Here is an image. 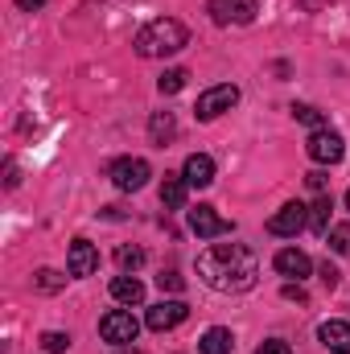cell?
I'll list each match as a JSON object with an SVG mask.
<instances>
[{"mask_svg": "<svg viewBox=\"0 0 350 354\" xmlns=\"http://www.w3.org/2000/svg\"><path fill=\"white\" fill-rule=\"evenodd\" d=\"M198 276L214 292H248L260 280V260L248 243H214L198 256Z\"/></svg>", "mask_w": 350, "mask_h": 354, "instance_id": "6da1fadb", "label": "cell"}, {"mask_svg": "<svg viewBox=\"0 0 350 354\" xmlns=\"http://www.w3.org/2000/svg\"><path fill=\"white\" fill-rule=\"evenodd\" d=\"M185 46H190V29L177 17H157L140 25V33L132 37V50L140 58H169V54H181Z\"/></svg>", "mask_w": 350, "mask_h": 354, "instance_id": "7a4b0ae2", "label": "cell"}, {"mask_svg": "<svg viewBox=\"0 0 350 354\" xmlns=\"http://www.w3.org/2000/svg\"><path fill=\"white\" fill-rule=\"evenodd\" d=\"M99 338L107 342V346H132L136 338H140V322L128 313V309H111V313H103L99 317Z\"/></svg>", "mask_w": 350, "mask_h": 354, "instance_id": "3957f363", "label": "cell"}, {"mask_svg": "<svg viewBox=\"0 0 350 354\" xmlns=\"http://www.w3.org/2000/svg\"><path fill=\"white\" fill-rule=\"evenodd\" d=\"M305 153H309V161H313V165H338V161L347 157V140H342V132H334V128L326 124V128L309 132Z\"/></svg>", "mask_w": 350, "mask_h": 354, "instance_id": "277c9868", "label": "cell"}, {"mask_svg": "<svg viewBox=\"0 0 350 354\" xmlns=\"http://www.w3.org/2000/svg\"><path fill=\"white\" fill-rule=\"evenodd\" d=\"M235 103H239V87H235V83H214V87H206L198 95L194 115H198L202 124H210V120H219L223 111H231Z\"/></svg>", "mask_w": 350, "mask_h": 354, "instance_id": "5b68a950", "label": "cell"}, {"mask_svg": "<svg viewBox=\"0 0 350 354\" xmlns=\"http://www.w3.org/2000/svg\"><path fill=\"white\" fill-rule=\"evenodd\" d=\"M107 177H111V185H116V189L136 194V189H145V185H149L153 169H149V161H145V157H120V161H111V165H107Z\"/></svg>", "mask_w": 350, "mask_h": 354, "instance_id": "8992f818", "label": "cell"}, {"mask_svg": "<svg viewBox=\"0 0 350 354\" xmlns=\"http://www.w3.org/2000/svg\"><path fill=\"white\" fill-rule=\"evenodd\" d=\"M305 227H309V206L305 202H284L268 218V235H276V239H297Z\"/></svg>", "mask_w": 350, "mask_h": 354, "instance_id": "52a82bcc", "label": "cell"}, {"mask_svg": "<svg viewBox=\"0 0 350 354\" xmlns=\"http://www.w3.org/2000/svg\"><path fill=\"white\" fill-rule=\"evenodd\" d=\"M206 12L214 25H252L260 12V0H206Z\"/></svg>", "mask_w": 350, "mask_h": 354, "instance_id": "ba28073f", "label": "cell"}, {"mask_svg": "<svg viewBox=\"0 0 350 354\" xmlns=\"http://www.w3.org/2000/svg\"><path fill=\"white\" fill-rule=\"evenodd\" d=\"M185 317H190V305H185L181 297H174V301H157V305L145 313V326H149L153 334H169V330H177Z\"/></svg>", "mask_w": 350, "mask_h": 354, "instance_id": "9c48e42d", "label": "cell"}, {"mask_svg": "<svg viewBox=\"0 0 350 354\" xmlns=\"http://www.w3.org/2000/svg\"><path fill=\"white\" fill-rule=\"evenodd\" d=\"M95 268H99V248L91 239H71V248H66L71 280H87V276H95Z\"/></svg>", "mask_w": 350, "mask_h": 354, "instance_id": "30bf717a", "label": "cell"}, {"mask_svg": "<svg viewBox=\"0 0 350 354\" xmlns=\"http://www.w3.org/2000/svg\"><path fill=\"white\" fill-rule=\"evenodd\" d=\"M190 231H194L198 239H219V235H231L235 227H231L214 206H194V210H190Z\"/></svg>", "mask_w": 350, "mask_h": 354, "instance_id": "8fae6325", "label": "cell"}, {"mask_svg": "<svg viewBox=\"0 0 350 354\" xmlns=\"http://www.w3.org/2000/svg\"><path fill=\"white\" fill-rule=\"evenodd\" d=\"M272 268H276L284 280H297V284H301V280L313 272V260H309L301 248H280V252H276V260H272Z\"/></svg>", "mask_w": 350, "mask_h": 354, "instance_id": "7c38bea8", "label": "cell"}, {"mask_svg": "<svg viewBox=\"0 0 350 354\" xmlns=\"http://www.w3.org/2000/svg\"><path fill=\"white\" fill-rule=\"evenodd\" d=\"M317 338H322V346L330 354H350V322H342V317L322 322L317 326Z\"/></svg>", "mask_w": 350, "mask_h": 354, "instance_id": "4fadbf2b", "label": "cell"}, {"mask_svg": "<svg viewBox=\"0 0 350 354\" xmlns=\"http://www.w3.org/2000/svg\"><path fill=\"white\" fill-rule=\"evenodd\" d=\"M181 177H185L194 189H206V185L214 181V161H210L206 153H190L185 165H181Z\"/></svg>", "mask_w": 350, "mask_h": 354, "instance_id": "5bb4252c", "label": "cell"}, {"mask_svg": "<svg viewBox=\"0 0 350 354\" xmlns=\"http://www.w3.org/2000/svg\"><path fill=\"white\" fill-rule=\"evenodd\" d=\"M111 297H116L120 305H128V309H132V305H140V301H145V280H140L136 272H124V276H116V280H111Z\"/></svg>", "mask_w": 350, "mask_h": 354, "instance_id": "9a60e30c", "label": "cell"}, {"mask_svg": "<svg viewBox=\"0 0 350 354\" xmlns=\"http://www.w3.org/2000/svg\"><path fill=\"white\" fill-rule=\"evenodd\" d=\"M231 351H235V334L227 326H210L198 338V354H231Z\"/></svg>", "mask_w": 350, "mask_h": 354, "instance_id": "2e32d148", "label": "cell"}, {"mask_svg": "<svg viewBox=\"0 0 350 354\" xmlns=\"http://www.w3.org/2000/svg\"><path fill=\"white\" fill-rule=\"evenodd\" d=\"M174 136H177V115L174 111H153L149 115V140L153 145H174Z\"/></svg>", "mask_w": 350, "mask_h": 354, "instance_id": "e0dca14e", "label": "cell"}, {"mask_svg": "<svg viewBox=\"0 0 350 354\" xmlns=\"http://www.w3.org/2000/svg\"><path fill=\"white\" fill-rule=\"evenodd\" d=\"M185 194H190V181L181 174H165V181H161V206L165 210H181L185 206Z\"/></svg>", "mask_w": 350, "mask_h": 354, "instance_id": "ac0fdd59", "label": "cell"}, {"mask_svg": "<svg viewBox=\"0 0 350 354\" xmlns=\"http://www.w3.org/2000/svg\"><path fill=\"white\" fill-rule=\"evenodd\" d=\"M330 210H334V198H330V194H317L313 206H309V231L330 235Z\"/></svg>", "mask_w": 350, "mask_h": 354, "instance_id": "d6986e66", "label": "cell"}, {"mask_svg": "<svg viewBox=\"0 0 350 354\" xmlns=\"http://www.w3.org/2000/svg\"><path fill=\"white\" fill-rule=\"evenodd\" d=\"M293 120L297 124H305L309 132H317V128H326L330 120H326V111H317L313 103H293Z\"/></svg>", "mask_w": 350, "mask_h": 354, "instance_id": "ffe728a7", "label": "cell"}, {"mask_svg": "<svg viewBox=\"0 0 350 354\" xmlns=\"http://www.w3.org/2000/svg\"><path fill=\"white\" fill-rule=\"evenodd\" d=\"M66 280H71V276H62V272H54V268H42V272L33 276V292H46V297H50V292H58Z\"/></svg>", "mask_w": 350, "mask_h": 354, "instance_id": "44dd1931", "label": "cell"}, {"mask_svg": "<svg viewBox=\"0 0 350 354\" xmlns=\"http://www.w3.org/2000/svg\"><path fill=\"white\" fill-rule=\"evenodd\" d=\"M185 79H190V71H181V66H169V71L157 79V91H161V95H177V91L185 87Z\"/></svg>", "mask_w": 350, "mask_h": 354, "instance_id": "7402d4cb", "label": "cell"}, {"mask_svg": "<svg viewBox=\"0 0 350 354\" xmlns=\"http://www.w3.org/2000/svg\"><path fill=\"white\" fill-rule=\"evenodd\" d=\"M42 351L46 354H66L71 351V334H62V330H46V334H42Z\"/></svg>", "mask_w": 350, "mask_h": 354, "instance_id": "603a6c76", "label": "cell"}, {"mask_svg": "<svg viewBox=\"0 0 350 354\" xmlns=\"http://www.w3.org/2000/svg\"><path fill=\"white\" fill-rule=\"evenodd\" d=\"M330 248L338 252V256H350V223H338V227H330Z\"/></svg>", "mask_w": 350, "mask_h": 354, "instance_id": "cb8c5ba5", "label": "cell"}, {"mask_svg": "<svg viewBox=\"0 0 350 354\" xmlns=\"http://www.w3.org/2000/svg\"><path fill=\"white\" fill-rule=\"evenodd\" d=\"M116 260H120L124 272H136V268L145 264V252H140V248H120V252H116Z\"/></svg>", "mask_w": 350, "mask_h": 354, "instance_id": "d4e9b609", "label": "cell"}, {"mask_svg": "<svg viewBox=\"0 0 350 354\" xmlns=\"http://www.w3.org/2000/svg\"><path fill=\"white\" fill-rule=\"evenodd\" d=\"M157 284H161L165 292H181V288H185V280L177 276L174 268H169V272H161V276H157Z\"/></svg>", "mask_w": 350, "mask_h": 354, "instance_id": "484cf974", "label": "cell"}, {"mask_svg": "<svg viewBox=\"0 0 350 354\" xmlns=\"http://www.w3.org/2000/svg\"><path fill=\"white\" fill-rule=\"evenodd\" d=\"M305 185H309L313 194H330V177L322 174V169H313V174L305 177Z\"/></svg>", "mask_w": 350, "mask_h": 354, "instance_id": "4316f807", "label": "cell"}, {"mask_svg": "<svg viewBox=\"0 0 350 354\" xmlns=\"http://www.w3.org/2000/svg\"><path fill=\"white\" fill-rule=\"evenodd\" d=\"M4 185H8V189H17V185H21V169H17V161H12V157L4 161Z\"/></svg>", "mask_w": 350, "mask_h": 354, "instance_id": "83f0119b", "label": "cell"}, {"mask_svg": "<svg viewBox=\"0 0 350 354\" xmlns=\"http://www.w3.org/2000/svg\"><path fill=\"white\" fill-rule=\"evenodd\" d=\"M256 354H293V346H288V342H280V338H268Z\"/></svg>", "mask_w": 350, "mask_h": 354, "instance_id": "f1b7e54d", "label": "cell"}, {"mask_svg": "<svg viewBox=\"0 0 350 354\" xmlns=\"http://www.w3.org/2000/svg\"><path fill=\"white\" fill-rule=\"evenodd\" d=\"M317 272H322V284H326V288H338V268L330 264V260L317 268Z\"/></svg>", "mask_w": 350, "mask_h": 354, "instance_id": "f546056e", "label": "cell"}, {"mask_svg": "<svg viewBox=\"0 0 350 354\" xmlns=\"http://www.w3.org/2000/svg\"><path fill=\"white\" fill-rule=\"evenodd\" d=\"M280 297H284V301H305V288H301V284H293V280H288V284H284V288H280Z\"/></svg>", "mask_w": 350, "mask_h": 354, "instance_id": "4dcf8cb0", "label": "cell"}, {"mask_svg": "<svg viewBox=\"0 0 350 354\" xmlns=\"http://www.w3.org/2000/svg\"><path fill=\"white\" fill-rule=\"evenodd\" d=\"M17 8L21 12H37V8H46V0H17Z\"/></svg>", "mask_w": 350, "mask_h": 354, "instance_id": "1f68e13d", "label": "cell"}, {"mask_svg": "<svg viewBox=\"0 0 350 354\" xmlns=\"http://www.w3.org/2000/svg\"><path fill=\"white\" fill-rule=\"evenodd\" d=\"M347 210H350V189H347Z\"/></svg>", "mask_w": 350, "mask_h": 354, "instance_id": "d6a6232c", "label": "cell"}]
</instances>
